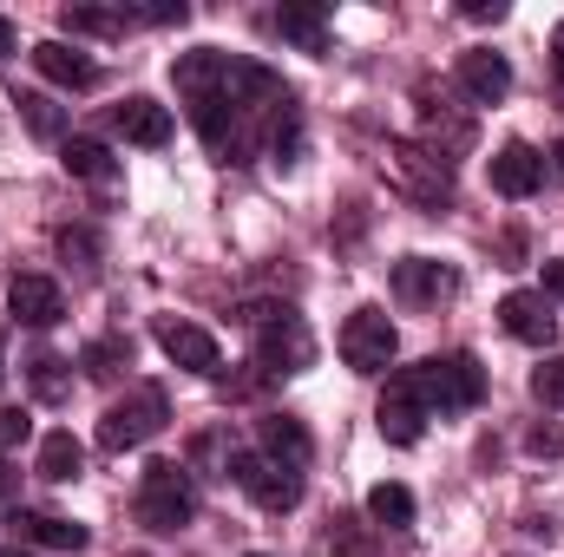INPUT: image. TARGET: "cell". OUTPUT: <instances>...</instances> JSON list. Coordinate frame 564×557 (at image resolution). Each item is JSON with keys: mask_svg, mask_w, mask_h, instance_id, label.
Here are the masks:
<instances>
[{"mask_svg": "<svg viewBox=\"0 0 564 557\" xmlns=\"http://www.w3.org/2000/svg\"><path fill=\"white\" fill-rule=\"evenodd\" d=\"M0 557H33V551H0Z\"/></svg>", "mask_w": 564, "mask_h": 557, "instance_id": "cell-40", "label": "cell"}, {"mask_svg": "<svg viewBox=\"0 0 564 557\" xmlns=\"http://www.w3.org/2000/svg\"><path fill=\"white\" fill-rule=\"evenodd\" d=\"M545 295H558V302H564V256H558V263H545Z\"/></svg>", "mask_w": 564, "mask_h": 557, "instance_id": "cell-35", "label": "cell"}, {"mask_svg": "<svg viewBox=\"0 0 564 557\" xmlns=\"http://www.w3.org/2000/svg\"><path fill=\"white\" fill-rule=\"evenodd\" d=\"M263 512H295L302 505V472H289L276 459H263V452H230V466H224Z\"/></svg>", "mask_w": 564, "mask_h": 557, "instance_id": "cell-9", "label": "cell"}, {"mask_svg": "<svg viewBox=\"0 0 564 557\" xmlns=\"http://www.w3.org/2000/svg\"><path fill=\"white\" fill-rule=\"evenodd\" d=\"M545 184V151H532V144H499L492 151V190L499 197H532Z\"/></svg>", "mask_w": 564, "mask_h": 557, "instance_id": "cell-15", "label": "cell"}, {"mask_svg": "<svg viewBox=\"0 0 564 557\" xmlns=\"http://www.w3.org/2000/svg\"><path fill=\"white\" fill-rule=\"evenodd\" d=\"M112 132H119L126 144H144V151H158V144H171V112H164L158 99L132 92V99L112 112Z\"/></svg>", "mask_w": 564, "mask_h": 557, "instance_id": "cell-18", "label": "cell"}, {"mask_svg": "<svg viewBox=\"0 0 564 557\" xmlns=\"http://www.w3.org/2000/svg\"><path fill=\"white\" fill-rule=\"evenodd\" d=\"M197 518V485L177 459H151L139 479V525L144 532H184Z\"/></svg>", "mask_w": 564, "mask_h": 557, "instance_id": "cell-3", "label": "cell"}, {"mask_svg": "<svg viewBox=\"0 0 564 557\" xmlns=\"http://www.w3.org/2000/svg\"><path fill=\"white\" fill-rule=\"evenodd\" d=\"M257 439H263V459H276L289 472H302L315 459V439H308V426L295 414H263L257 419Z\"/></svg>", "mask_w": 564, "mask_h": 557, "instance_id": "cell-16", "label": "cell"}, {"mask_svg": "<svg viewBox=\"0 0 564 557\" xmlns=\"http://www.w3.org/2000/svg\"><path fill=\"white\" fill-rule=\"evenodd\" d=\"M388 171H394V184H401L408 197H421V204H433V210L453 197V164H446L440 151H426L421 139L388 144Z\"/></svg>", "mask_w": 564, "mask_h": 557, "instance_id": "cell-7", "label": "cell"}, {"mask_svg": "<svg viewBox=\"0 0 564 557\" xmlns=\"http://www.w3.org/2000/svg\"><path fill=\"white\" fill-rule=\"evenodd\" d=\"M79 466H86V446H79L73 433H46V439H40V479L66 485V479H79Z\"/></svg>", "mask_w": 564, "mask_h": 557, "instance_id": "cell-24", "label": "cell"}, {"mask_svg": "<svg viewBox=\"0 0 564 557\" xmlns=\"http://www.w3.org/2000/svg\"><path fill=\"white\" fill-rule=\"evenodd\" d=\"M13 106H20V119H26L33 139H66V106H53L46 92H20Z\"/></svg>", "mask_w": 564, "mask_h": 557, "instance_id": "cell-26", "label": "cell"}, {"mask_svg": "<svg viewBox=\"0 0 564 557\" xmlns=\"http://www.w3.org/2000/svg\"><path fill=\"white\" fill-rule=\"evenodd\" d=\"M119 368H132V341H93L86 348V374L93 381H112Z\"/></svg>", "mask_w": 564, "mask_h": 557, "instance_id": "cell-29", "label": "cell"}, {"mask_svg": "<svg viewBox=\"0 0 564 557\" xmlns=\"http://www.w3.org/2000/svg\"><path fill=\"white\" fill-rule=\"evenodd\" d=\"M13 46H20V33H13V20H0V59H7Z\"/></svg>", "mask_w": 564, "mask_h": 557, "instance_id": "cell-37", "label": "cell"}, {"mask_svg": "<svg viewBox=\"0 0 564 557\" xmlns=\"http://www.w3.org/2000/svg\"><path fill=\"white\" fill-rule=\"evenodd\" d=\"M26 381H33V394H40L46 407L73 394V374H66V361H59V354H33V368H26Z\"/></svg>", "mask_w": 564, "mask_h": 557, "instance_id": "cell-28", "label": "cell"}, {"mask_svg": "<svg viewBox=\"0 0 564 557\" xmlns=\"http://www.w3.org/2000/svg\"><path fill=\"white\" fill-rule=\"evenodd\" d=\"M459 13H466V20H506V0H466Z\"/></svg>", "mask_w": 564, "mask_h": 557, "instance_id": "cell-34", "label": "cell"}, {"mask_svg": "<svg viewBox=\"0 0 564 557\" xmlns=\"http://www.w3.org/2000/svg\"><path fill=\"white\" fill-rule=\"evenodd\" d=\"M59 256H66V263H79V270H93V256H99L93 230H59Z\"/></svg>", "mask_w": 564, "mask_h": 557, "instance_id": "cell-31", "label": "cell"}, {"mask_svg": "<svg viewBox=\"0 0 564 557\" xmlns=\"http://www.w3.org/2000/svg\"><path fill=\"white\" fill-rule=\"evenodd\" d=\"M7 479H13V472H7V459H0V492H7Z\"/></svg>", "mask_w": 564, "mask_h": 557, "instance_id": "cell-39", "label": "cell"}, {"mask_svg": "<svg viewBox=\"0 0 564 557\" xmlns=\"http://www.w3.org/2000/svg\"><path fill=\"white\" fill-rule=\"evenodd\" d=\"M525 446H532L539 459H564V426H552V419H539V426L525 433Z\"/></svg>", "mask_w": 564, "mask_h": 557, "instance_id": "cell-32", "label": "cell"}, {"mask_svg": "<svg viewBox=\"0 0 564 557\" xmlns=\"http://www.w3.org/2000/svg\"><path fill=\"white\" fill-rule=\"evenodd\" d=\"M33 66H40L53 86H66V92H93V86H99V66H93L79 46H66V40H40V46H33Z\"/></svg>", "mask_w": 564, "mask_h": 557, "instance_id": "cell-17", "label": "cell"}, {"mask_svg": "<svg viewBox=\"0 0 564 557\" xmlns=\"http://www.w3.org/2000/svg\"><path fill=\"white\" fill-rule=\"evenodd\" d=\"M453 288H459V276H453L446 263H433V256H408V263H394V295L414 302V308H440Z\"/></svg>", "mask_w": 564, "mask_h": 557, "instance_id": "cell-14", "label": "cell"}, {"mask_svg": "<svg viewBox=\"0 0 564 557\" xmlns=\"http://www.w3.org/2000/svg\"><path fill=\"white\" fill-rule=\"evenodd\" d=\"M394 348H401V335H394L388 308H355L341 321V361L355 374H388L394 368Z\"/></svg>", "mask_w": 564, "mask_h": 557, "instance_id": "cell-6", "label": "cell"}, {"mask_svg": "<svg viewBox=\"0 0 564 557\" xmlns=\"http://www.w3.org/2000/svg\"><path fill=\"white\" fill-rule=\"evenodd\" d=\"M532 394H539L545 407H558V414H564V354H552V361H539V368H532Z\"/></svg>", "mask_w": 564, "mask_h": 557, "instance_id": "cell-30", "label": "cell"}, {"mask_svg": "<svg viewBox=\"0 0 564 557\" xmlns=\"http://www.w3.org/2000/svg\"><path fill=\"white\" fill-rule=\"evenodd\" d=\"M237 321L257 335V368L263 374H302L315 361V335L289 302H243Z\"/></svg>", "mask_w": 564, "mask_h": 557, "instance_id": "cell-2", "label": "cell"}, {"mask_svg": "<svg viewBox=\"0 0 564 557\" xmlns=\"http://www.w3.org/2000/svg\"><path fill=\"white\" fill-rule=\"evenodd\" d=\"M552 177L564 184V139H558V151H552Z\"/></svg>", "mask_w": 564, "mask_h": 557, "instance_id": "cell-38", "label": "cell"}, {"mask_svg": "<svg viewBox=\"0 0 564 557\" xmlns=\"http://www.w3.org/2000/svg\"><path fill=\"white\" fill-rule=\"evenodd\" d=\"M368 518L388 525V532H408V525H414V492H408L401 479H381V485L368 492Z\"/></svg>", "mask_w": 564, "mask_h": 557, "instance_id": "cell-25", "label": "cell"}, {"mask_svg": "<svg viewBox=\"0 0 564 557\" xmlns=\"http://www.w3.org/2000/svg\"><path fill=\"white\" fill-rule=\"evenodd\" d=\"M421 112H426V139H421V144H426V151H440V157L453 164V157H459V151L473 144V119L446 112V106L433 99V86H421Z\"/></svg>", "mask_w": 564, "mask_h": 557, "instance_id": "cell-20", "label": "cell"}, {"mask_svg": "<svg viewBox=\"0 0 564 557\" xmlns=\"http://www.w3.org/2000/svg\"><path fill=\"white\" fill-rule=\"evenodd\" d=\"M171 79H177V99L191 106L197 139L210 144L224 164H250L257 132H250L243 112H237V59L217 53V46H197V53H177Z\"/></svg>", "mask_w": 564, "mask_h": 557, "instance_id": "cell-1", "label": "cell"}, {"mask_svg": "<svg viewBox=\"0 0 564 557\" xmlns=\"http://www.w3.org/2000/svg\"><path fill=\"white\" fill-rule=\"evenodd\" d=\"M276 33L295 40L302 53H328V7L322 0H289V7H276Z\"/></svg>", "mask_w": 564, "mask_h": 557, "instance_id": "cell-21", "label": "cell"}, {"mask_svg": "<svg viewBox=\"0 0 564 557\" xmlns=\"http://www.w3.org/2000/svg\"><path fill=\"white\" fill-rule=\"evenodd\" d=\"M499 321H506V335L525 341V348H552V341H558V315H552V302L532 295V288H512V295L499 302Z\"/></svg>", "mask_w": 564, "mask_h": 557, "instance_id": "cell-12", "label": "cell"}, {"mask_svg": "<svg viewBox=\"0 0 564 557\" xmlns=\"http://www.w3.org/2000/svg\"><path fill=\"white\" fill-rule=\"evenodd\" d=\"M414 374H421L426 414H466V407L486 401V368H479L473 354H433Z\"/></svg>", "mask_w": 564, "mask_h": 557, "instance_id": "cell-4", "label": "cell"}, {"mask_svg": "<svg viewBox=\"0 0 564 557\" xmlns=\"http://www.w3.org/2000/svg\"><path fill=\"white\" fill-rule=\"evenodd\" d=\"M59 26L66 33H132V26H144L139 7H59Z\"/></svg>", "mask_w": 564, "mask_h": 557, "instance_id": "cell-22", "label": "cell"}, {"mask_svg": "<svg viewBox=\"0 0 564 557\" xmlns=\"http://www.w3.org/2000/svg\"><path fill=\"white\" fill-rule=\"evenodd\" d=\"M126 557H144V551H126Z\"/></svg>", "mask_w": 564, "mask_h": 557, "instance_id": "cell-43", "label": "cell"}, {"mask_svg": "<svg viewBox=\"0 0 564 557\" xmlns=\"http://www.w3.org/2000/svg\"><path fill=\"white\" fill-rule=\"evenodd\" d=\"M453 79H459V92H466L473 106H499V99L512 92V59H506V53L473 46V53H459V59H453Z\"/></svg>", "mask_w": 564, "mask_h": 557, "instance_id": "cell-11", "label": "cell"}, {"mask_svg": "<svg viewBox=\"0 0 564 557\" xmlns=\"http://www.w3.org/2000/svg\"><path fill=\"white\" fill-rule=\"evenodd\" d=\"M250 557H270V551H250Z\"/></svg>", "mask_w": 564, "mask_h": 557, "instance_id": "cell-42", "label": "cell"}, {"mask_svg": "<svg viewBox=\"0 0 564 557\" xmlns=\"http://www.w3.org/2000/svg\"><path fill=\"white\" fill-rule=\"evenodd\" d=\"M328 545H335V557H375V525L355 518V512H335L328 518Z\"/></svg>", "mask_w": 564, "mask_h": 557, "instance_id": "cell-27", "label": "cell"}, {"mask_svg": "<svg viewBox=\"0 0 564 557\" xmlns=\"http://www.w3.org/2000/svg\"><path fill=\"white\" fill-rule=\"evenodd\" d=\"M151 335H158V348H164L177 368H191V374H204V381L224 368V348H217V335H210V328H197V321L158 315V321H151Z\"/></svg>", "mask_w": 564, "mask_h": 557, "instance_id": "cell-10", "label": "cell"}, {"mask_svg": "<svg viewBox=\"0 0 564 557\" xmlns=\"http://www.w3.org/2000/svg\"><path fill=\"white\" fill-rule=\"evenodd\" d=\"M59 164H66L73 177H86V184H112V177H119V157L99 139H66L59 144Z\"/></svg>", "mask_w": 564, "mask_h": 557, "instance_id": "cell-23", "label": "cell"}, {"mask_svg": "<svg viewBox=\"0 0 564 557\" xmlns=\"http://www.w3.org/2000/svg\"><path fill=\"white\" fill-rule=\"evenodd\" d=\"M26 433H33V414L26 407H0V452H13Z\"/></svg>", "mask_w": 564, "mask_h": 557, "instance_id": "cell-33", "label": "cell"}, {"mask_svg": "<svg viewBox=\"0 0 564 557\" xmlns=\"http://www.w3.org/2000/svg\"><path fill=\"white\" fill-rule=\"evenodd\" d=\"M13 532H20L26 545H46V551H86V545H93L86 525L53 518V512H13Z\"/></svg>", "mask_w": 564, "mask_h": 557, "instance_id": "cell-19", "label": "cell"}, {"mask_svg": "<svg viewBox=\"0 0 564 557\" xmlns=\"http://www.w3.org/2000/svg\"><path fill=\"white\" fill-rule=\"evenodd\" d=\"M552 73H558V86H564V20H558V33H552Z\"/></svg>", "mask_w": 564, "mask_h": 557, "instance_id": "cell-36", "label": "cell"}, {"mask_svg": "<svg viewBox=\"0 0 564 557\" xmlns=\"http://www.w3.org/2000/svg\"><path fill=\"white\" fill-rule=\"evenodd\" d=\"M164 419H171L164 387H132L126 401L106 407V419H99V446H106V452H132V446L151 439V433H164Z\"/></svg>", "mask_w": 564, "mask_h": 557, "instance_id": "cell-5", "label": "cell"}, {"mask_svg": "<svg viewBox=\"0 0 564 557\" xmlns=\"http://www.w3.org/2000/svg\"><path fill=\"white\" fill-rule=\"evenodd\" d=\"M0 381H7V361H0Z\"/></svg>", "mask_w": 564, "mask_h": 557, "instance_id": "cell-41", "label": "cell"}, {"mask_svg": "<svg viewBox=\"0 0 564 557\" xmlns=\"http://www.w3.org/2000/svg\"><path fill=\"white\" fill-rule=\"evenodd\" d=\"M426 394H421V374L414 368H394L388 374V394H381V407H375V426H381V439L388 446H414L426 433Z\"/></svg>", "mask_w": 564, "mask_h": 557, "instance_id": "cell-8", "label": "cell"}, {"mask_svg": "<svg viewBox=\"0 0 564 557\" xmlns=\"http://www.w3.org/2000/svg\"><path fill=\"white\" fill-rule=\"evenodd\" d=\"M7 308H13L20 328H53V321H66V295H59L53 276H13L7 282Z\"/></svg>", "mask_w": 564, "mask_h": 557, "instance_id": "cell-13", "label": "cell"}]
</instances>
